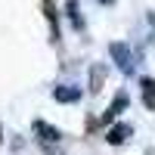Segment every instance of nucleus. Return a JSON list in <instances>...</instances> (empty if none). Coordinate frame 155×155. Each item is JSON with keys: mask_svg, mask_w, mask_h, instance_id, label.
<instances>
[{"mask_svg": "<svg viewBox=\"0 0 155 155\" xmlns=\"http://www.w3.org/2000/svg\"><path fill=\"white\" fill-rule=\"evenodd\" d=\"M109 53H112V59L118 62V68H121L124 74H130V71H134V59H130V50H127L124 44H118V41H115V44L109 47Z\"/></svg>", "mask_w": 155, "mask_h": 155, "instance_id": "obj_1", "label": "nucleus"}, {"mask_svg": "<svg viewBox=\"0 0 155 155\" xmlns=\"http://www.w3.org/2000/svg\"><path fill=\"white\" fill-rule=\"evenodd\" d=\"M34 134L41 137V143H47V146H53V143L62 140V134L56 130L53 124H47V121H34Z\"/></svg>", "mask_w": 155, "mask_h": 155, "instance_id": "obj_2", "label": "nucleus"}, {"mask_svg": "<svg viewBox=\"0 0 155 155\" xmlns=\"http://www.w3.org/2000/svg\"><path fill=\"white\" fill-rule=\"evenodd\" d=\"M130 134H134V127H130V124H112V127H109V134H106V140H109L112 146H121Z\"/></svg>", "mask_w": 155, "mask_h": 155, "instance_id": "obj_3", "label": "nucleus"}, {"mask_svg": "<svg viewBox=\"0 0 155 155\" xmlns=\"http://www.w3.org/2000/svg\"><path fill=\"white\" fill-rule=\"evenodd\" d=\"M127 109V96L124 93H118V96H115L112 99V106L106 109V115H102V124H109V121H115V118H118V115Z\"/></svg>", "mask_w": 155, "mask_h": 155, "instance_id": "obj_4", "label": "nucleus"}, {"mask_svg": "<svg viewBox=\"0 0 155 155\" xmlns=\"http://www.w3.org/2000/svg\"><path fill=\"white\" fill-rule=\"evenodd\" d=\"M140 87H143V102H146V109L155 112V81H152V78H143Z\"/></svg>", "mask_w": 155, "mask_h": 155, "instance_id": "obj_5", "label": "nucleus"}, {"mask_svg": "<svg viewBox=\"0 0 155 155\" xmlns=\"http://www.w3.org/2000/svg\"><path fill=\"white\" fill-rule=\"evenodd\" d=\"M53 96H56V102H78L81 99V90L78 87H56Z\"/></svg>", "mask_w": 155, "mask_h": 155, "instance_id": "obj_6", "label": "nucleus"}, {"mask_svg": "<svg viewBox=\"0 0 155 155\" xmlns=\"http://www.w3.org/2000/svg\"><path fill=\"white\" fill-rule=\"evenodd\" d=\"M102 78H106V68H102V65H96L93 71H90V90H93V93L102 90Z\"/></svg>", "mask_w": 155, "mask_h": 155, "instance_id": "obj_7", "label": "nucleus"}, {"mask_svg": "<svg viewBox=\"0 0 155 155\" xmlns=\"http://www.w3.org/2000/svg\"><path fill=\"white\" fill-rule=\"evenodd\" d=\"M0 143H3V130H0Z\"/></svg>", "mask_w": 155, "mask_h": 155, "instance_id": "obj_8", "label": "nucleus"}, {"mask_svg": "<svg viewBox=\"0 0 155 155\" xmlns=\"http://www.w3.org/2000/svg\"><path fill=\"white\" fill-rule=\"evenodd\" d=\"M102 3H112V0H102Z\"/></svg>", "mask_w": 155, "mask_h": 155, "instance_id": "obj_9", "label": "nucleus"}]
</instances>
